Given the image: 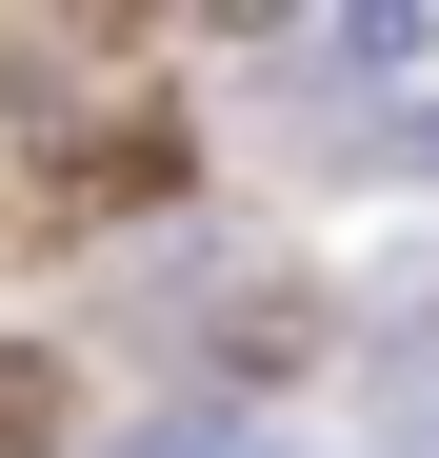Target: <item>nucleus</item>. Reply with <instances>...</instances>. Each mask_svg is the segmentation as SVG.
I'll list each match as a JSON object with an SVG mask.
<instances>
[{"instance_id": "obj_1", "label": "nucleus", "mask_w": 439, "mask_h": 458, "mask_svg": "<svg viewBox=\"0 0 439 458\" xmlns=\"http://www.w3.org/2000/svg\"><path fill=\"white\" fill-rule=\"evenodd\" d=\"M0 458H60V359L0 339Z\"/></svg>"}, {"instance_id": "obj_3", "label": "nucleus", "mask_w": 439, "mask_h": 458, "mask_svg": "<svg viewBox=\"0 0 439 458\" xmlns=\"http://www.w3.org/2000/svg\"><path fill=\"white\" fill-rule=\"evenodd\" d=\"M380 458H439V399H419V419H400V438H380Z\"/></svg>"}, {"instance_id": "obj_2", "label": "nucleus", "mask_w": 439, "mask_h": 458, "mask_svg": "<svg viewBox=\"0 0 439 458\" xmlns=\"http://www.w3.org/2000/svg\"><path fill=\"white\" fill-rule=\"evenodd\" d=\"M120 458H260V438H240V419H220V399H200V419H140Z\"/></svg>"}]
</instances>
